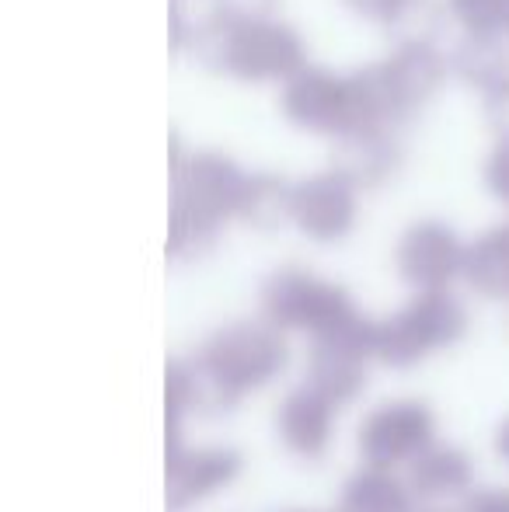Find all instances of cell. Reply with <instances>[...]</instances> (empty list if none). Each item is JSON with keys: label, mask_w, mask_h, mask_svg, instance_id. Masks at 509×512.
Listing matches in <instances>:
<instances>
[{"label": "cell", "mask_w": 509, "mask_h": 512, "mask_svg": "<svg viewBox=\"0 0 509 512\" xmlns=\"http://www.w3.org/2000/svg\"><path fill=\"white\" fill-rule=\"evenodd\" d=\"M293 189H297V182H286L272 171H255V175H248L238 216L258 230H276L283 223H293Z\"/></svg>", "instance_id": "cell-17"}, {"label": "cell", "mask_w": 509, "mask_h": 512, "mask_svg": "<svg viewBox=\"0 0 509 512\" xmlns=\"http://www.w3.org/2000/svg\"><path fill=\"white\" fill-rule=\"evenodd\" d=\"M279 0H213V14L224 21H262L276 18Z\"/></svg>", "instance_id": "cell-23"}, {"label": "cell", "mask_w": 509, "mask_h": 512, "mask_svg": "<svg viewBox=\"0 0 509 512\" xmlns=\"http://www.w3.org/2000/svg\"><path fill=\"white\" fill-rule=\"evenodd\" d=\"M332 401L318 394L314 387H300L279 408V432H283L286 446L304 457H318L328 446V432H332Z\"/></svg>", "instance_id": "cell-14"}, {"label": "cell", "mask_w": 509, "mask_h": 512, "mask_svg": "<svg viewBox=\"0 0 509 512\" xmlns=\"http://www.w3.org/2000/svg\"><path fill=\"white\" fill-rule=\"evenodd\" d=\"M286 363V345L279 338L276 324L238 321L231 328H220L203 345L196 366V380H206L213 398L234 401L252 387L272 380Z\"/></svg>", "instance_id": "cell-4"}, {"label": "cell", "mask_w": 509, "mask_h": 512, "mask_svg": "<svg viewBox=\"0 0 509 512\" xmlns=\"http://www.w3.org/2000/svg\"><path fill=\"white\" fill-rule=\"evenodd\" d=\"M238 474V457L231 450H171L168 457V509L178 512L192 499H203L217 485Z\"/></svg>", "instance_id": "cell-12"}, {"label": "cell", "mask_w": 509, "mask_h": 512, "mask_svg": "<svg viewBox=\"0 0 509 512\" xmlns=\"http://www.w3.org/2000/svg\"><path fill=\"white\" fill-rule=\"evenodd\" d=\"M279 112L290 126L332 136V140L370 126H398L387 112L370 67L353 70V74H335V70L307 63L290 81H283Z\"/></svg>", "instance_id": "cell-3"}, {"label": "cell", "mask_w": 509, "mask_h": 512, "mask_svg": "<svg viewBox=\"0 0 509 512\" xmlns=\"http://www.w3.org/2000/svg\"><path fill=\"white\" fill-rule=\"evenodd\" d=\"M482 112H485V126H489V133L496 136V140H509V84L485 91Z\"/></svg>", "instance_id": "cell-24"}, {"label": "cell", "mask_w": 509, "mask_h": 512, "mask_svg": "<svg viewBox=\"0 0 509 512\" xmlns=\"http://www.w3.org/2000/svg\"><path fill=\"white\" fill-rule=\"evenodd\" d=\"M464 279L482 297H509V223L489 227L468 244Z\"/></svg>", "instance_id": "cell-16"}, {"label": "cell", "mask_w": 509, "mask_h": 512, "mask_svg": "<svg viewBox=\"0 0 509 512\" xmlns=\"http://www.w3.org/2000/svg\"><path fill=\"white\" fill-rule=\"evenodd\" d=\"M332 168L346 175L356 189H377L391 182L401 168V143L391 126H370L332 140Z\"/></svg>", "instance_id": "cell-11"}, {"label": "cell", "mask_w": 509, "mask_h": 512, "mask_svg": "<svg viewBox=\"0 0 509 512\" xmlns=\"http://www.w3.org/2000/svg\"><path fill=\"white\" fill-rule=\"evenodd\" d=\"M471 485L468 457L454 446H426L412 460V488L426 499L436 495H457Z\"/></svg>", "instance_id": "cell-18"}, {"label": "cell", "mask_w": 509, "mask_h": 512, "mask_svg": "<svg viewBox=\"0 0 509 512\" xmlns=\"http://www.w3.org/2000/svg\"><path fill=\"white\" fill-rule=\"evenodd\" d=\"M185 46L199 67L245 84H283L307 67V42L279 18L224 21L210 11V18L189 28Z\"/></svg>", "instance_id": "cell-1"}, {"label": "cell", "mask_w": 509, "mask_h": 512, "mask_svg": "<svg viewBox=\"0 0 509 512\" xmlns=\"http://www.w3.org/2000/svg\"><path fill=\"white\" fill-rule=\"evenodd\" d=\"M464 512H509V492H499V488H485V492H475L468 499Z\"/></svg>", "instance_id": "cell-26"}, {"label": "cell", "mask_w": 509, "mask_h": 512, "mask_svg": "<svg viewBox=\"0 0 509 512\" xmlns=\"http://www.w3.org/2000/svg\"><path fill=\"white\" fill-rule=\"evenodd\" d=\"M401 4H405V0H342V7H346L349 14H356V18H363V21H374V25H387V21L398 14Z\"/></svg>", "instance_id": "cell-25"}, {"label": "cell", "mask_w": 509, "mask_h": 512, "mask_svg": "<svg viewBox=\"0 0 509 512\" xmlns=\"http://www.w3.org/2000/svg\"><path fill=\"white\" fill-rule=\"evenodd\" d=\"M499 453L509 460V418H506V425L499 429Z\"/></svg>", "instance_id": "cell-27"}, {"label": "cell", "mask_w": 509, "mask_h": 512, "mask_svg": "<svg viewBox=\"0 0 509 512\" xmlns=\"http://www.w3.org/2000/svg\"><path fill=\"white\" fill-rule=\"evenodd\" d=\"M447 18H450L447 4H436V0H405L384 28L398 35V42H436V35H440Z\"/></svg>", "instance_id": "cell-20"}, {"label": "cell", "mask_w": 509, "mask_h": 512, "mask_svg": "<svg viewBox=\"0 0 509 512\" xmlns=\"http://www.w3.org/2000/svg\"><path fill=\"white\" fill-rule=\"evenodd\" d=\"M248 171L220 150H175L171 164L168 255L203 251L231 216H238Z\"/></svg>", "instance_id": "cell-2"}, {"label": "cell", "mask_w": 509, "mask_h": 512, "mask_svg": "<svg viewBox=\"0 0 509 512\" xmlns=\"http://www.w3.org/2000/svg\"><path fill=\"white\" fill-rule=\"evenodd\" d=\"M468 244L443 220H419L401 234L394 265L398 276L415 290H447L454 276H464Z\"/></svg>", "instance_id": "cell-8"}, {"label": "cell", "mask_w": 509, "mask_h": 512, "mask_svg": "<svg viewBox=\"0 0 509 512\" xmlns=\"http://www.w3.org/2000/svg\"><path fill=\"white\" fill-rule=\"evenodd\" d=\"M482 178H485V189L509 206V140H496L492 154L485 157Z\"/></svg>", "instance_id": "cell-22"}, {"label": "cell", "mask_w": 509, "mask_h": 512, "mask_svg": "<svg viewBox=\"0 0 509 512\" xmlns=\"http://www.w3.org/2000/svg\"><path fill=\"white\" fill-rule=\"evenodd\" d=\"M450 67L478 95L509 84V28L506 32H464L450 53Z\"/></svg>", "instance_id": "cell-13"}, {"label": "cell", "mask_w": 509, "mask_h": 512, "mask_svg": "<svg viewBox=\"0 0 509 512\" xmlns=\"http://www.w3.org/2000/svg\"><path fill=\"white\" fill-rule=\"evenodd\" d=\"M356 192L360 189L335 168L304 178L293 189V227L321 244L342 241L356 227V213H360Z\"/></svg>", "instance_id": "cell-9"}, {"label": "cell", "mask_w": 509, "mask_h": 512, "mask_svg": "<svg viewBox=\"0 0 509 512\" xmlns=\"http://www.w3.org/2000/svg\"><path fill=\"white\" fill-rule=\"evenodd\" d=\"M370 70H374V81L394 122L426 108L443 88L447 74H454L450 56L436 42H398Z\"/></svg>", "instance_id": "cell-7"}, {"label": "cell", "mask_w": 509, "mask_h": 512, "mask_svg": "<svg viewBox=\"0 0 509 512\" xmlns=\"http://www.w3.org/2000/svg\"><path fill=\"white\" fill-rule=\"evenodd\" d=\"M339 512H408V492L387 474V467L370 464L367 471L346 481Z\"/></svg>", "instance_id": "cell-19"}, {"label": "cell", "mask_w": 509, "mask_h": 512, "mask_svg": "<svg viewBox=\"0 0 509 512\" xmlns=\"http://www.w3.org/2000/svg\"><path fill=\"white\" fill-rule=\"evenodd\" d=\"M426 446H433V415L419 401L381 405L360 429V450L367 464L387 467L412 464Z\"/></svg>", "instance_id": "cell-10"}, {"label": "cell", "mask_w": 509, "mask_h": 512, "mask_svg": "<svg viewBox=\"0 0 509 512\" xmlns=\"http://www.w3.org/2000/svg\"><path fill=\"white\" fill-rule=\"evenodd\" d=\"M447 11L464 32H506L509 0H447Z\"/></svg>", "instance_id": "cell-21"}, {"label": "cell", "mask_w": 509, "mask_h": 512, "mask_svg": "<svg viewBox=\"0 0 509 512\" xmlns=\"http://www.w3.org/2000/svg\"><path fill=\"white\" fill-rule=\"evenodd\" d=\"M363 359L360 352H349L332 342H314L307 359V387L325 394L332 405L356 398L363 387Z\"/></svg>", "instance_id": "cell-15"}, {"label": "cell", "mask_w": 509, "mask_h": 512, "mask_svg": "<svg viewBox=\"0 0 509 512\" xmlns=\"http://www.w3.org/2000/svg\"><path fill=\"white\" fill-rule=\"evenodd\" d=\"M464 328L468 314L454 293L419 290V297L377 324V356L391 366H412L440 345H454Z\"/></svg>", "instance_id": "cell-5"}, {"label": "cell", "mask_w": 509, "mask_h": 512, "mask_svg": "<svg viewBox=\"0 0 509 512\" xmlns=\"http://www.w3.org/2000/svg\"><path fill=\"white\" fill-rule=\"evenodd\" d=\"M262 314L276 328H307L311 335H325L342 321H349L356 307L342 286L290 265L265 279Z\"/></svg>", "instance_id": "cell-6"}]
</instances>
